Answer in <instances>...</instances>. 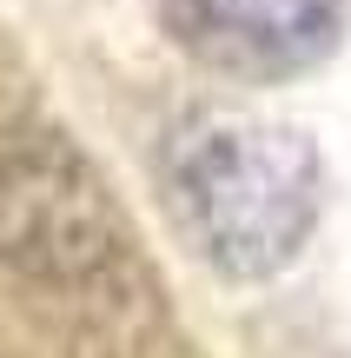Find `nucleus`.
Returning <instances> with one entry per match:
<instances>
[{
	"label": "nucleus",
	"instance_id": "f03ea898",
	"mask_svg": "<svg viewBox=\"0 0 351 358\" xmlns=\"http://www.w3.org/2000/svg\"><path fill=\"white\" fill-rule=\"evenodd\" d=\"M153 7L172 47L206 73L278 87L338 53L351 0H153Z\"/></svg>",
	"mask_w": 351,
	"mask_h": 358
},
{
	"label": "nucleus",
	"instance_id": "f257e3e1",
	"mask_svg": "<svg viewBox=\"0 0 351 358\" xmlns=\"http://www.w3.org/2000/svg\"><path fill=\"white\" fill-rule=\"evenodd\" d=\"M159 186L186 245L225 279H278L325 219V159L285 120L199 106L159 146Z\"/></svg>",
	"mask_w": 351,
	"mask_h": 358
}]
</instances>
